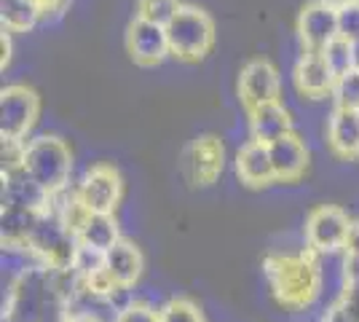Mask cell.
Returning a JSON list of instances; mask_svg holds the SVG:
<instances>
[{
	"label": "cell",
	"mask_w": 359,
	"mask_h": 322,
	"mask_svg": "<svg viewBox=\"0 0 359 322\" xmlns=\"http://www.w3.org/2000/svg\"><path fill=\"white\" fill-rule=\"evenodd\" d=\"M263 276L276 307L285 311H306L322 295V266L314 250L300 253H271L263 258Z\"/></svg>",
	"instance_id": "cell-1"
},
{
	"label": "cell",
	"mask_w": 359,
	"mask_h": 322,
	"mask_svg": "<svg viewBox=\"0 0 359 322\" xmlns=\"http://www.w3.org/2000/svg\"><path fill=\"white\" fill-rule=\"evenodd\" d=\"M22 172L48 196H60L62 191H67L73 175V151L57 135H41L25 142Z\"/></svg>",
	"instance_id": "cell-2"
},
{
	"label": "cell",
	"mask_w": 359,
	"mask_h": 322,
	"mask_svg": "<svg viewBox=\"0 0 359 322\" xmlns=\"http://www.w3.org/2000/svg\"><path fill=\"white\" fill-rule=\"evenodd\" d=\"M169 54L180 62H201L215 46V22L212 16L191 3H182L180 11L166 25Z\"/></svg>",
	"instance_id": "cell-3"
},
{
	"label": "cell",
	"mask_w": 359,
	"mask_h": 322,
	"mask_svg": "<svg viewBox=\"0 0 359 322\" xmlns=\"http://www.w3.org/2000/svg\"><path fill=\"white\" fill-rule=\"evenodd\" d=\"M41 116V97L32 86L11 83L0 92V140L25 142Z\"/></svg>",
	"instance_id": "cell-4"
},
{
	"label": "cell",
	"mask_w": 359,
	"mask_h": 322,
	"mask_svg": "<svg viewBox=\"0 0 359 322\" xmlns=\"http://www.w3.org/2000/svg\"><path fill=\"white\" fill-rule=\"evenodd\" d=\"M351 223L354 220L348 217L344 207H338V204H316L314 210L306 215V223H303L306 247L314 250L316 255L344 253Z\"/></svg>",
	"instance_id": "cell-5"
},
{
	"label": "cell",
	"mask_w": 359,
	"mask_h": 322,
	"mask_svg": "<svg viewBox=\"0 0 359 322\" xmlns=\"http://www.w3.org/2000/svg\"><path fill=\"white\" fill-rule=\"evenodd\" d=\"M75 191L81 201L89 207V213L116 215L123 199V175L113 164H94L83 172Z\"/></svg>",
	"instance_id": "cell-6"
},
{
	"label": "cell",
	"mask_w": 359,
	"mask_h": 322,
	"mask_svg": "<svg viewBox=\"0 0 359 322\" xmlns=\"http://www.w3.org/2000/svg\"><path fill=\"white\" fill-rule=\"evenodd\" d=\"M225 169V145L217 135H198L185 148L182 172L194 188H210L220 180Z\"/></svg>",
	"instance_id": "cell-7"
},
{
	"label": "cell",
	"mask_w": 359,
	"mask_h": 322,
	"mask_svg": "<svg viewBox=\"0 0 359 322\" xmlns=\"http://www.w3.org/2000/svg\"><path fill=\"white\" fill-rule=\"evenodd\" d=\"M298 41L303 51H325L338 38V3L311 0L298 14Z\"/></svg>",
	"instance_id": "cell-8"
},
{
	"label": "cell",
	"mask_w": 359,
	"mask_h": 322,
	"mask_svg": "<svg viewBox=\"0 0 359 322\" xmlns=\"http://www.w3.org/2000/svg\"><path fill=\"white\" fill-rule=\"evenodd\" d=\"M236 94H239V102L247 113L255 110L257 105L276 102V100L282 97V78H279V70H276L269 60H250L241 67Z\"/></svg>",
	"instance_id": "cell-9"
},
{
	"label": "cell",
	"mask_w": 359,
	"mask_h": 322,
	"mask_svg": "<svg viewBox=\"0 0 359 322\" xmlns=\"http://www.w3.org/2000/svg\"><path fill=\"white\" fill-rule=\"evenodd\" d=\"M126 51L135 65L140 67H156L161 65L169 54V38H166L164 25H156L148 19L135 16L126 27Z\"/></svg>",
	"instance_id": "cell-10"
},
{
	"label": "cell",
	"mask_w": 359,
	"mask_h": 322,
	"mask_svg": "<svg viewBox=\"0 0 359 322\" xmlns=\"http://www.w3.org/2000/svg\"><path fill=\"white\" fill-rule=\"evenodd\" d=\"M335 70L330 67L325 51H303L300 60L292 67V83H295V92L306 100H325L332 97L335 89Z\"/></svg>",
	"instance_id": "cell-11"
},
{
	"label": "cell",
	"mask_w": 359,
	"mask_h": 322,
	"mask_svg": "<svg viewBox=\"0 0 359 322\" xmlns=\"http://www.w3.org/2000/svg\"><path fill=\"white\" fill-rule=\"evenodd\" d=\"M233 172L239 177L244 188H269L276 183V169H273V159H271V148L266 142L250 140L239 148V154L233 159Z\"/></svg>",
	"instance_id": "cell-12"
},
{
	"label": "cell",
	"mask_w": 359,
	"mask_h": 322,
	"mask_svg": "<svg viewBox=\"0 0 359 322\" xmlns=\"http://www.w3.org/2000/svg\"><path fill=\"white\" fill-rule=\"evenodd\" d=\"M271 159H273V169H276V183H298L300 177L309 172L311 164V154L306 140L298 132H287L279 140H273L269 145Z\"/></svg>",
	"instance_id": "cell-13"
},
{
	"label": "cell",
	"mask_w": 359,
	"mask_h": 322,
	"mask_svg": "<svg viewBox=\"0 0 359 322\" xmlns=\"http://www.w3.org/2000/svg\"><path fill=\"white\" fill-rule=\"evenodd\" d=\"M105 269L118 293L129 290L140 282V276L145 271V255L135 242L121 236L110 250H105Z\"/></svg>",
	"instance_id": "cell-14"
},
{
	"label": "cell",
	"mask_w": 359,
	"mask_h": 322,
	"mask_svg": "<svg viewBox=\"0 0 359 322\" xmlns=\"http://www.w3.org/2000/svg\"><path fill=\"white\" fill-rule=\"evenodd\" d=\"M327 148L344 161L359 159V110L332 107L327 119Z\"/></svg>",
	"instance_id": "cell-15"
},
{
	"label": "cell",
	"mask_w": 359,
	"mask_h": 322,
	"mask_svg": "<svg viewBox=\"0 0 359 322\" xmlns=\"http://www.w3.org/2000/svg\"><path fill=\"white\" fill-rule=\"evenodd\" d=\"M247 119H250V137L266 142V145H271L273 140H279L287 132H292V116L282 105V100L257 105L247 113Z\"/></svg>",
	"instance_id": "cell-16"
},
{
	"label": "cell",
	"mask_w": 359,
	"mask_h": 322,
	"mask_svg": "<svg viewBox=\"0 0 359 322\" xmlns=\"http://www.w3.org/2000/svg\"><path fill=\"white\" fill-rule=\"evenodd\" d=\"M121 239V229L116 215H97L91 213L86 226L78 234V242L81 247H89V250H97V253H105Z\"/></svg>",
	"instance_id": "cell-17"
},
{
	"label": "cell",
	"mask_w": 359,
	"mask_h": 322,
	"mask_svg": "<svg viewBox=\"0 0 359 322\" xmlns=\"http://www.w3.org/2000/svg\"><path fill=\"white\" fill-rule=\"evenodd\" d=\"M43 19L38 0H0V22L8 32H30Z\"/></svg>",
	"instance_id": "cell-18"
},
{
	"label": "cell",
	"mask_w": 359,
	"mask_h": 322,
	"mask_svg": "<svg viewBox=\"0 0 359 322\" xmlns=\"http://www.w3.org/2000/svg\"><path fill=\"white\" fill-rule=\"evenodd\" d=\"M161 322H207L201 309L188 298H169L164 307H158Z\"/></svg>",
	"instance_id": "cell-19"
},
{
	"label": "cell",
	"mask_w": 359,
	"mask_h": 322,
	"mask_svg": "<svg viewBox=\"0 0 359 322\" xmlns=\"http://www.w3.org/2000/svg\"><path fill=\"white\" fill-rule=\"evenodd\" d=\"M182 0H137V16L156 25H169V19L177 14Z\"/></svg>",
	"instance_id": "cell-20"
},
{
	"label": "cell",
	"mask_w": 359,
	"mask_h": 322,
	"mask_svg": "<svg viewBox=\"0 0 359 322\" xmlns=\"http://www.w3.org/2000/svg\"><path fill=\"white\" fill-rule=\"evenodd\" d=\"M332 102L335 107L359 110V70H348L344 76H338L332 89Z\"/></svg>",
	"instance_id": "cell-21"
},
{
	"label": "cell",
	"mask_w": 359,
	"mask_h": 322,
	"mask_svg": "<svg viewBox=\"0 0 359 322\" xmlns=\"http://www.w3.org/2000/svg\"><path fill=\"white\" fill-rule=\"evenodd\" d=\"M338 35L346 41H359V0L338 3Z\"/></svg>",
	"instance_id": "cell-22"
},
{
	"label": "cell",
	"mask_w": 359,
	"mask_h": 322,
	"mask_svg": "<svg viewBox=\"0 0 359 322\" xmlns=\"http://www.w3.org/2000/svg\"><path fill=\"white\" fill-rule=\"evenodd\" d=\"M113 322H161V317H158V309L148 301H129L116 311Z\"/></svg>",
	"instance_id": "cell-23"
},
{
	"label": "cell",
	"mask_w": 359,
	"mask_h": 322,
	"mask_svg": "<svg viewBox=\"0 0 359 322\" xmlns=\"http://www.w3.org/2000/svg\"><path fill=\"white\" fill-rule=\"evenodd\" d=\"M325 57H327L330 67L335 70V76H344L351 70V41H346V38H335L327 48H325Z\"/></svg>",
	"instance_id": "cell-24"
},
{
	"label": "cell",
	"mask_w": 359,
	"mask_h": 322,
	"mask_svg": "<svg viewBox=\"0 0 359 322\" xmlns=\"http://www.w3.org/2000/svg\"><path fill=\"white\" fill-rule=\"evenodd\" d=\"M346 304V309L351 311L354 322H359V279H344V290L338 295Z\"/></svg>",
	"instance_id": "cell-25"
},
{
	"label": "cell",
	"mask_w": 359,
	"mask_h": 322,
	"mask_svg": "<svg viewBox=\"0 0 359 322\" xmlns=\"http://www.w3.org/2000/svg\"><path fill=\"white\" fill-rule=\"evenodd\" d=\"M322 322H354V317H351V311L346 309V304L338 298L332 307L325 311V317H322Z\"/></svg>",
	"instance_id": "cell-26"
},
{
	"label": "cell",
	"mask_w": 359,
	"mask_h": 322,
	"mask_svg": "<svg viewBox=\"0 0 359 322\" xmlns=\"http://www.w3.org/2000/svg\"><path fill=\"white\" fill-rule=\"evenodd\" d=\"M38 6H41L43 19H48V16H60L70 6V0H38Z\"/></svg>",
	"instance_id": "cell-27"
},
{
	"label": "cell",
	"mask_w": 359,
	"mask_h": 322,
	"mask_svg": "<svg viewBox=\"0 0 359 322\" xmlns=\"http://www.w3.org/2000/svg\"><path fill=\"white\" fill-rule=\"evenodd\" d=\"M344 255H354L359 258V220L351 223V231H348V239H346Z\"/></svg>",
	"instance_id": "cell-28"
},
{
	"label": "cell",
	"mask_w": 359,
	"mask_h": 322,
	"mask_svg": "<svg viewBox=\"0 0 359 322\" xmlns=\"http://www.w3.org/2000/svg\"><path fill=\"white\" fill-rule=\"evenodd\" d=\"M60 322H102V320H100L97 314H91V311H73V309H70V311L62 314Z\"/></svg>",
	"instance_id": "cell-29"
},
{
	"label": "cell",
	"mask_w": 359,
	"mask_h": 322,
	"mask_svg": "<svg viewBox=\"0 0 359 322\" xmlns=\"http://www.w3.org/2000/svg\"><path fill=\"white\" fill-rule=\"evenodd\" d=\"M8 62H11V38H8V30H3V62H0V67L6 70Z\"/></svg>",
	"instance_id": "cell-30"
},
{
	"label": "cell",
	"mask_w": 359,
	"mask_h": 322,
	"mask_svg": "<svg viewBox=\"0 0 359 322\" xmlns=\"http://www.w3.org/2000/svg\"><path fill=\"white\" fill-rule=\"evenodd\" d=\"M351 70H359V41L351 43Z\"/></svg>",
	"instance_id": "cell-31"
},
{
	"label": "cell",
	"mask_w": 359,
	"mask_h": 322,
	"mask_svg": "<svg viewBox=\"0 0 359 322\" xmlns=\"http://www.w3.org/2000/svg\"><path fill=\"white\" fill-rule=\"evenodd\" d=\"M338 3H344V0H338Z\"/></svg>",
	"instance_id": "cell-32"
}]
</instances>
